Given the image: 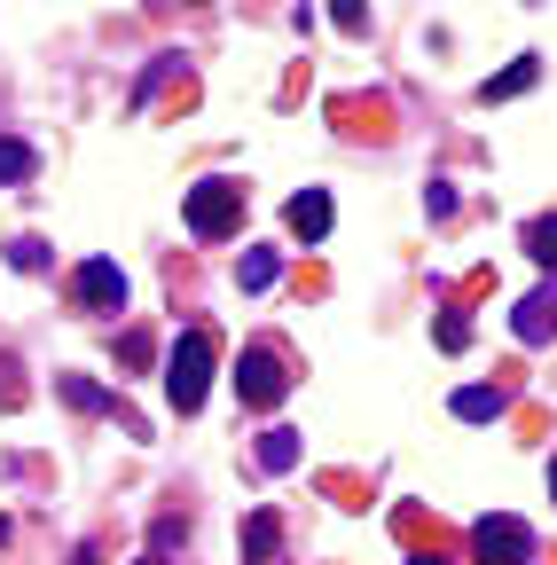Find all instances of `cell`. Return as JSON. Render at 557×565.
I'll list each match as a JSON object with an SVG mask.
<instances>
[{"label":"cell","instance_id":"6da1fadb","mask_svg":"<svg viewBox=\"0 0 557 565\" xmlns=\"http://www.w3.org/2000/svg\"><path fill=\"white\" fill-rule=\"evenodd\" d=\"M213 353H221V345H213V330H204V322L181 330V345L165 353V401H173L181 416H196L204 393H213Z\"/></svg>","mask_w":557,"mask_h":565},{"label":"cell","instance_id":"7a4b0ae2","mask_svg":"<svg viewBox=\"0 0 557 565\" xmlns=\"http://www.w3.org/2000/svg\"><path fill=\"white\" fill-rule=\"evenodd\" d=\"M181 212H189V236L221 244V236H236V221H244V189H236V181H196V189L181 196Z\"/></svg>","mask_w":557,"mask_h":565},{"label":"cell","instance_id":"3957f363","mask_svg":"<svg viewBox=\"0 0 557 565\" xmlns=\"http://www.w3.org/2000/svg\"><path fill=\"white\" fill-rule=\"evenodd\" d=\"M236 393H244V408H275L291 393V377H283V353L275 345H251L244 362H236Z\"/></svg>","mask_w":557,"mask_h":565},{"label":"cell","instance_id":"277c9868","mask_svg":"<svg viewBox=\"0 0 557 565\" xmlns=\"http://www.w3.org/2000/svg\"><path fill=\"white\" fill-rule=\"evenodd\" d=\"M471 557H479V565H526V557H534V534H526L518 519H479V526H471Z\"/></svg>","mask_w":557,"mask_h":565},{"label":"cell","instance_id":"5b68a950","mask_svg":"<svg viewBox=\"0 0 557 565\" xmlns=\"http://www.w3.org/2000/svg\"><path fill=\"white\" fill-rule=\"evenodd\" d=\"M72 299H79L87 315H118V307H126V275H118L110 259H87V267L72 275Z\"/></svg>","mask_w":557,"mask_h":565},{"label":"cell","instance_id":"8992f818","mask_svg":"<svg viewBox=\"0 0 557 565\" xmlns=\"http://www.w3.org/2000/svg\"><path fill=\"white\" fill-rule=\"evenodd\" d=\"M511 330H518L526 345H542V338L557 330V282H542V291H526V299H518V315H511Z\"/></svg>","mask_w":557,"mask_h":565},{"label":"cell","instance_id":"52a82bcc","mask_svg":"<svg viewBox=\"0 0 557 565\" xmlns=\"http://www.w3.org/2000/svg\"><path fill=\"white\" fill-rule=\"evenodd\" d=\"M283 221H291V236L322 244V236H330V196H322V189H299V196L283 204Z\"/></svg>","mask_w":557,"mask_h":565},{"label":"cell","instance_id":"ba28073f","mask_svg":"<svg viewBox=\"0 0 557 565\" xmlns=\"http://www.w3.org/2000/svg\"><path fill=\"white\" fill-rule=\"evenodd\" d=\"M534 79H542V55H518L503 79H486V87H479V103H511V95H526Z\"/></svg>","mask_w":557,"mask_h":565},{"label":"cell","instance_id":"9c48e42d","mask_svg":"<svg viewBox=\"0 0 557 565\" xmlns=\"http://www.w3.org/2000/svg\"><path fill=\"white\" fill-rule=\"evenodd\" d=\"M456 416H463V424L503 416V385H463V393H456Z\"/></svg>","mask_w":557,"mask_h":565},{"label":"cell","instance_id":"30bf717a","mask_svg":"<svg viewBox=\"0 0 557 565\" xmlns=\"http://www.w3.org/2000/svg\"><path fill=\"white\" fill-rule=\"evenodd\" d=\"M291 463H299V433H283V424L259 433V471H291Z\"/></svg>","mask_w":557,"mask_h":565},{"label":"cell","instance_id":"8fae6325","mask_svg":"<svg viewBox=\"0 0 557 565\" xmlns=\"http://www.w3.org/2000/svg\"><path fill=\"white\" fill-rule=\"evenodd\" d=\"M40 173V158H32V141H17V134H0V181H32Z\"/></svg>","mask_w":557,"mask_h":565},{"label":"cell","instance_id":"7c38bea8","mask_svg":"<svg viewBox=\"0 0 557 565\" xmlns=\"http://www.w3.org/2000/svg\"><path fill=\"white\" fill-rule=\"evenodd\" d=\"M55 385H63V401L87 408V416H118V401H110L103 385H87V377H55Z\"/></svg>","mask_w":557,"mask_h":565},{"label":"cell","instance_id":"4fadbf2b","mask_svg":"<svg viewBox=\"0 0 557 565\" xmlns=\"http://www.w3.org/2000/svg\"><path fill=\"white\" fill-rule=\"evenodd\" d=\"M275 534H283V526H275V511H251V526H244V557L267 565V557H275Z\"/></svg>","mask_w":557,"mask_h":565},{"label":"cell","instance_id":"5bb4252c","mask_svg":"<svg viewBox=\"0 0 557 565\" xmlns=\"http://www.w3.org/2000/svg\"><path fill=\"white\" fill-rule=\"evenodd\" d=\"M526 252H534V259H542V267L557 275V212H542V221L526 228Z\"/></svg>","mask_w":557,"mask_h":565},{"label":"cell","instance_id":"9a60e30c","mask_svg":"<svg viewBox=\"0 0 557 565\" xmlns=\"http://www.w3.org/2000/svg\"><path fill=\"white\" fill-rule=\"evenodd\" d=\"M275 275H283V259H275V252H251V259H244V291H267Z\"/></svg>","mask_w":557,"mask_h":565},{"label":"cell","instance_id":"2e32d148","mask_svg":"<svg viewBox=\"0 0 557 565\" xmlns=\"http://www.w3.org/2000/svg\"><path fill=\"white\" fill-rule=\"evenodd\" d=\"M9 267L40 275V267H47V244H40V236H17V244H9Z\"/></svg>","mask_w":557,"mask_h":565},{"label":"cell","instance_id":"e0dca14e","mask_svg":"<svg viewBox=\"0 0 557 565\" xmlns=\"http://www.w3.org/2000/svg\"><path fill=\"white\" fill-rule=\"evenodd\" d=\"M463 345H471V322L448 315V322H440V353H463Z\"/></svg>","mask_w":557,"mask_h":565},{"label":"cell","instance_id":"ac0fdd59","mask_svg":"<svg viewBox=\"0 0 557 565\" xmlns=\"http://www.w3.org/2000/svg\"><path fill=\"white\" fill-rule=\"evenodd\" d=\"M72 565H103V557H95V550H79V557H72Z\"/></svg>","mask_w":557,"mask_h":565},{"label":"cell","instance_id":"d6986e66","mask_svg":"<svg viewBox=\"0 0 557 565\" xmlns=\"http://www.w3.org/2000/svg\"><path fill=\"white\" fill-rule=\"evenodd\" d=\"M408 565H440V557H408Z\"/></svg>","mask_w":557,"mask_h":565},{"label":"cell","instance_id":"ffe728a7","mask_svg":"<svg viewBox=\"0 0 557 565\" xmlns=\"http://www.w3.org/2000/svg\"><path fill=\"white\" fill-rule=\"evenodd\" d=\"M549 487H557V463H549Z\"/></svg>","mask_w":557,"mask_h":565},{"label":"cell","instance_id":"44dd1931","mask_svg":"<svg viewBox=\"0 0 557 565\" xmlns=\"http://www.w3.org/2000/svg\"><path fill=\"white\" fill-rule=\"evenodd\" d=\"M142 565H165V557H142Z\"/></svg>","mask_w":557,"mask_h":565}]
</instances>
